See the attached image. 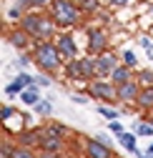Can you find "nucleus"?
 I'll return each mask as SVG.
<instances>
[{"label": "nucleus", "mask_w": 153, "mask_h": 158, "mask_svg": "<svg viewBox=\"0 0 153 158\" xmlns=\"http://www.w3.org/2000/svg\"><path fill=\"white\" fill-rule=\"evenodd\" d=\"M20 30H25L35 43H45L50 38H55V23L53 18H45L43 13H25V18L20 20Z\"/></svg>", "instance_id": "obj_1"}, {"label": "nucleus", "mask_w": 153, "mask_h": 158, "mask_svg": "<svg viewBox=\"0 0 153 158\" xmlns=\"http://www.w3.org/2000/svg\"><path fill=\"white\" fill-rule=\"evenodd\" d=\"M33 63L40 68V70H45V73L53 75L55 70H60V65H63V55H60L58 45H55L53 40L35 43V48H33Z\"/></svg>", "instance_id": "obj_2"}, {"label": "nucleus", "mask_w": 153, "mask_h": 158, "mask_svg": "<svg viewBox=\"0 0 153 158\" xmlns=\"http://www.w3.org/2000/svg\"><path fill=\"white\" fill-rule=\"evenodd\" d=\"M81 5H75L73 0H53L50 3V18L58 28H73L81 23Z\"/></svg>", "instance_id": "obj_3"}, {"label": "nucleus", "mask_w": 153, "mask_h": 158, "mask_svg": "<svg viewBox=\"0 0 153 158\" xmlns=\"http://www.w3.org/2000/svg\"><path fill=\"white\" fill-rule=\"evenodd\" d=\"M85 93H88L90 101H98L101 106H116L118 103V88L113 85L110 81H103V78L90 81V85H88Z\"/></svg>", "instance_id": "obj_4"}, {"label": "nucleus", "mask_w": 153, "mask_h": 158, "mask_svg": "<svg viewBox=\"0 0 153 158\" xmlns=\"http://www.w3.org/2000/svg\"><path fill=\"white\" fill-rule=\"evenodd\" d=\"M63 146H65V135L63 133H58L53 126L40 128V146H38L40 151H45V153H60Z\"/></svg>", "instance_id": "obj_5"}, {"label": "nucleus", "mask_w": 153, "mask_h": 158, "mask_svg": "<svg viewBox=\"0 0 153 158\" xmlns=\"http://www.w3.org/2000/svg\"><path fill=\"white\" fill-rule=\"evenodd\" d=\"M118 65H121L118 53H103V55L95 58V73H98V78H103V81H110V75L116 73Z\"/></svg>", "instance_id": "obj_6"}, {"label": "nucleus", "mask_w": 153, "mask_h": 158, "mask_svg": "<svg viewBox=\"0 0 153 158\" xmlns=\"http://www.w3.org/2000/svg\"><path fill=\"white\" fill-rule=\"evenodd\" d=\"M88 53L93 58L108 53V35H105V30H101V28H90L88 30Z\"/></svg>", "instance_id": "obj_7"}, {"label": "nucleus", "mask_w": 153, "mask_h": 158, "mask_svg": "<svg viewBox=\"0 0 153 158\" xmlns=\"http://www.w3.org/2000/svg\"><path fill=\"white\" fill-rule=\"evenodd\" d=\"M55 45H58L63 60H75V58H78V43H75V35L60 33L58 38H55Z\"/></svg>", "instance_id": "obj_8"}, {"label": "nucleus", "mask_w": 153, "mask_h": 158, "mask_svg": "<svg viewBox=\"0 0 153 158\" xmlns=\"http://www.w3.org/2000/svg\"><path fill=\"white\" fill-rule=\"evenodd\" d=\"M143 85L133 78V81H128L126 85H118V103L123 106H130V103H138V95H141Z\"/></svg>", "instance_id": "obj_9"}, {"label": "nucleus", "mask_w": 153, "mask_h": 158, "mask_svg": "<svg viewBox=\"0 0 153 158\" xmlns=\"http://www.w3.org/2000/svg\"><path fill=\"white\" fill-rule=\"evenodd\" d=\"M83 153H85V158H113L110 146H105V143H101V141H95V138H88V141H85Z\"/></svg>", "instance_id": "obj_10"}, {"label": "nucleus", "mask_w": 153, "mask_h": 158, "mask_svg": "<svg viewBox=\"0 0 153 158\" xmlns=\"http://www.w3.org/2000/svg\"><path fill=\"white\" fill-rule=\"evenodd\" d=\"M65 78L68 81H85V63H83V58H75V60H68L65 63Z\"/></svg>", "instance_id": "obj_11"}, {"label": "nucleus", "mask_w": 153, "mask_h": 158, "mask_svg": "<svg viewBox=\"0 0 153 158\" xmlns=\"http://www.w3.org/2000/svg\"><path fill=\"white\" fill-rule=\"evenodd\" d=\"M5 40L13 45V48H18V50H25L28 45H30V40L33 38L25 33V30H20V28H15V30H10V33H5Z\"/></svg>", "instance_id": "obj_12"}, {"label": "nucleus", "mask_w": 153, "mask_h": 158, "mask_svg": "<svg viewBox=\"0 0 153 158\" xmlns=\"http://www.w3.org/2000/svg\"><path fill=\"white\" fill-rule=\"evenodd\" d=\"M15 146H23V148H33L35 151V146H40V131H18Z\"/></svg>", "instance_id": "obj_13"}, {"label": "nucleus", "mask_w": 153, "mask_h": 158, "mask_svg": "<svg viewBox=\"0 0 153 158\" xmlns=\"http://www.w3.org/2000/svg\"><path fill=\"white\" fill-rule=\"evenodd\" d=\"M128 81H133V73H130V68H128V65H123V63H121V65L116 68V73L110 75V83L118 88V85H126Z\"/></svg>", "instance_id": "obj_14"}, {"label": "nucleus", "mask_w": 153, "mask_h": 158, "mask_svg": "<svg viewBox=\"0 0 153 158\" xmlns=\"http://www.w3.org/2000/svg\"><path fill=\"white\" fill-rule=\"evenodd\" d=\"M118 143H121L128 153H136V151H138V135H136V133H130V131H126V133L118 138Z\"/></svg>", "instance_id": "obj_15"}, {"label": "nucleus", "mask_w": 153, "mask_h": 158, "mask_svg": "<svg viewBox=\"0 0 153 158\" xmlns=\"http://www.w3.org/2000/svg\"><path fill=\"white\" fill-rule=\"evenodd\" d=\"M20 101H23L25 106H38V103H40V88H38V85L25 88L23 95H20Z\"/></svg>", "instance_id": "obj_16"}, {"label": "nucleus", "mask_w": 153, "mask_h": 158, "mask_svg": "<svg viewBox=\"0 0 153 158\" xmlns=\"http://www.w3.org/2000/svg\"><path fill=\"white\" fill-rule=\"evenodd\" d=\"M138 108H143V110H153V85H148V88H143L141 90V95H138V103H136Z\"/></svg>", "instance_id": "obj_17"}, {"label": "nucleus", "mask_w": 153, "mask_h": 158, "mask_svg": "<svg viewBox=\"0 0 153 158\" xmlns=\"http://www.w3.org/2000/svg\"><path fill=\"white\" fill-rule=\"evenodd\" d=\"M95 113H101V115L105 118L108 123H113V121H118V118L123 115L121 110H116V108H113V106H101V103H98V108H95Z\"/></svg>", "instance_id": "obj_18"}, {"label": "nucleus", "mask_w": 153, "mask_h": 158, "mask_svg": "<svg viewBox=\"0 0 153 158\" xmlns=\"http://www.w3.org/2000/svg\"><path fill=\"white\" fill-rule=\"evenodd\" d=\"M25 88H28V85H25V83L20 81V78L15 75V81L5 85V95H8V98H15V95H23V90H25Z\"/></svg>", "instance_id": "obj_19"}, {"label": "nucleus", "mask_w": 153, "mask_h": 158, "mask_svg": "<svg viewBox=\"0 0 153 158\" xmlns=\"http://www.w3.org/2000/svg\"><path fill=\"white\" fill-rule=\"evenodd\" d=\"M133 133H136V135H143V138H151V135H153V123H148V121H136V123H133Z\"/></svg>", "instance_id": "obj_20"}, {"label": "nucleus", "mask_w": 153, "mask_h": 158, "mask_svg": "<svg viewBox=\"0 0 153 158\" xmlns=\"http://www.w3.org/2000/svg\"><path fill=\"white\" fill-rule=\"evenodd\" d=\"M136 81L143 85V88H148V85H153V70L151 68H141L138 73H136Z\"/></svg>", "instance_id": "obj_21"}, {"label": "nucleus", "mask_w": 153, "mask_h": 158, "mask_svg": "<svg viewBox=\"0 0 153 158\" xmlns=\"http://www.w3.org/2000/svg\"><path fill=\"white\" fill-rule=\"evenodd\" d=\"M121 60H123V65H128V68L133 70V68L138 65V55L133 53V50H123V53H121Z\"/></svg>", "instance_id": "obj_22"}, {"label": "nucleus", "mask_w": 153, "mask_h": 158, "mask_svg": "<svg viewBox=\"0 0 153 158\" xmlns=\"http://www.w3.org/2000/svg\"><path fill=\"white\" fill-rule=\"evenodd\" d=\"M33 110H35L38 115H50V113H53V101H40L38 106H33Z\"/></svg>", "instance_id": "obj_23"}, {"label": "nucleus", "mask_w": 153, "mask_h": 158, "mask_svg": "<svg viewBox=\"0 0 153 158\" xmlns=\"http://www.w3.org/2000/svg\"><path fill=\"white\" fill-rule=\"evenodd\" d=\"M13 158H38V156H35L33 148H23V146H18L15 153H13Z\"/></svg>", "instance_id": "obj_24"}, {"label": "nucleus", "mask_w": 153, "mask_h": 158, "mask_svg": "<svg viewBox=\"0 0 153 158\" xmlns=\"http://www.w3.org/2000/svg\"><path fill=\"white\" fill-rule=\"evenodd\" d=\"M108 131H110L113 135H116V141H118V138L126 133V128H123V123H121V121H113V123H108Z\"/></svg>", "instance_id": "obj_25"}, {"label": "nucleus", "mask_w": 153, "mask_h": 158, "mask_svg": "<svg viewBox=\"0 0 153 158\" xmlns=\"http://www.w3.org/2000/svg\"><path fill=\"white\" fill-rule=\"evenodd\" d=\"M18 113H20V110H18L15 106H3V113H0V118H3V123H8L10 118H13V115H18Z\"/></svg>", "instance_id": "obj_26"}, {"label": "nucleus", "mask_w": 153, "mask_h": 158, "mask_svg": "<svg viewBox=\"0 0 153 158\" xmlns=\"http://www.w3.org/2000/svg\"><path fill=\"white\" fill-rule=\"evenodd\" d=\"M33 63V55H18V60H13V68H25V65H30Z\"/></svg>", "instance_id": "obj_27"}, {"label": "nucleus", "mask_w": 153, "mask_h": 158, "mask_svg": "<svg viewBox=\"0 0 153 158\" xmlns=\"http://www.w3.org/2000/svg\"><path fill=\"white\" fill-rule=\"evenodd\" d=\"M15 148H18V146H13V143L8 141V138H5V141H3V153H0V158H13Z\"/></svg>", "instance_id": "obj_28"}, {"label": "nucleus", "mask_w": 153, "mask_h": 158, "mask_svg": "<svg viewBox=\"0 0 153 158\" xmlns=\"http://www.w3.org/2000/svg\"><path fill=\"white\" fill-rule=\"evenodd\" d=\"M35 85L38 88H50L53 85V78L50 75H35Z\"/></svg>", "instance_id": "obj_29"}, {"label": "nucleus", "mask_w": 153, "mask_h": 158, "mask_svg": "<svg viewBox=\"0 0 153 158\" xmlns=\"http://www.w3.org/2000/svg\"><path fill=\"white\" fill-rule=\"evenodd\" d=\"M78 5H81V10H83V13H93L95 8H98V0H81Z\"/></svg>", "instance_id": "obj_30"}, {"label": "nucleus", "mask_w": 153, "mask_h": 158, "mask_svg": "<svg viewBox=\"0 0 153 158\" xmlns=\"http://www.w3.org/2000/svg\"><path fill=\"white\" fill-rule=\"evenodd\" d=\"M53 0H30V5H33V10L35 8H43V5H50Z\"/></svg>", "instance_id": "obj_31"}, {"label": "nucleus", "mask_w": 153, "mask_h": 158, "mask_svg": "<svg viewBox=\"0 0 153 158\" xmlns=\"http://www.w3.org/2000/svg\"><path fill=\"white\" fill-rule=\"evenodd\" d=\"M70 101H73V103H88V98H85V95H75V93H70Z\"/></svg>", "instance_id": "obj_32"}, {"label": "nucleus", "mask_w": 153, "mask_h": 158, "mask_svg": "<svg viewBox=\"0 0 153 158\" xmlns=\"http://www.w3.org/2000/svg\"><path fill=\"white\" fill-rule=\"evenodd\" d=\"M95 141H101V143H105V146H110V138H108L105 133H98V135H95Z\"/></svg>", "instance_id": "obj_33"}, {"label": "nucleus", "mask_w": 153, "mask_h": 158, "mask_svg": "<svg viewBox=\"0 0 153 158\" xmlns=\"http://www.w3.org/2000/svg\"><path fill=\"white\" fill-rule=\"evenodd\" d=\"M38 158H60V153H45V151H40Z\"/></svg>", "instance_id": "obj_34"}, {"label": "nucleus", "mask_w": 153, "mask_h": 158, "mask_svg": "<svg viewBox=\"0 0 153 158\" xmlns=\"http://www.w3.org/2000/svg\"><path fill=\"white\" fill-rule=\"evenodd\" d=\"M110 3L116 5V8H123V5H128V0H110Z\"/></svg>", "instance_id": "obj_35"}, {"label": "nucleus", "mask_w": 153, "mask_h": 158, "mask_svg": "<svg viewBox=\"0 0 153 158\" xmlns=\"http://www.w3.org/2000/svg\"><path fill=\"white\" fill-rule=\"evenodd\" d=\"M146 156H148V158H153V143L148 146V151H146Z\"/></svg>", "instance_id": "obj_36"}, {"label": "nucleus", "mask_w": 153, "mask_h": 158, "mask_svg": "<svg viewBox=\"0 0 153 158\" xmlns=\"http://www.w3.org/2000/svg\"><path fill=\"white\" fill-rule=\"evenodd\" d=\"M143 121H148V123H153V110H151V115H146Z\"/></svg>", "instance_id": "obj_37"}]
</instances>
